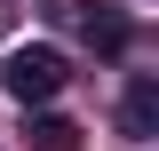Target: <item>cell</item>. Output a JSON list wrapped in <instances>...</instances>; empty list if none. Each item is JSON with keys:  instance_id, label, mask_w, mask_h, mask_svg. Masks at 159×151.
<instances>
[{"instance_id": "1", "label": "cell", "mask_w": 159, "mask_h": 151, "mask_svg": "<svg viewBox=\"0 0 159 151\" xmlns=\"http://www.w3.org/2000/svg\"><path fill=\"white\" fill-rule=\"evenodd\" d=\"M48 16H56L64 32H80L96 56H127V40H135V16L111 8V0H48Z\"/></svg>"}, {"instance_id": "2", "label": "cell", "mask_w": 159, "mask_h": 151, "mask_svg": "<svg viewBox=\"0 0 159 151\" xmlns=\"http://www.w3.org/2000/svg\"><path fill=\"white\" fill-rule=\"evenodd\" d=\"M64 80H72V64L56 56V48H8V64H0V88L16 95L24 112H40V103H56Z\"/></svg>"}, {"instance_id": "3", "label": "cell", "mask_w": 159, "mask_h": 151, "mask_svg": "<svg viewBox=\"0 0 159 151\" xmlns=\"http://www.w3.org/2000/svg\"><path fill=\"white\" fill-rule=\"evenodd\" d=\"M119 127L135 135V143H151V135H159V88H151V80H135V88L119 95Z\"/></svg>"}, {"instance_id": "4", "label": "cell", "mask_w": 159, "mask_h": 151, "mask_svg": "<svg viewBox=\"0 0 159 151\" xmlns=\"http://www.w3.org/2000/svg\"><path fill=\"white\" fill-rule=\"evenodd\" d=\"M24 143H32V151H80V127L64 112H32V119H24Z\"/></svg>"}]
</instances>
